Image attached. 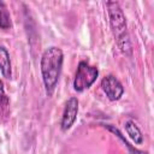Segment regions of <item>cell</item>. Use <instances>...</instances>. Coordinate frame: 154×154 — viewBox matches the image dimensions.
<instances>
[{
  "label": "cell",
  "instance_id": "277c9868",
  "mask_svg": "<svg viewBox=\"0 0 154 154\" xmlns=\"http://www.w3.org/2000/svg\"><path fill=\"white\" fill-rule=\"evenodd\" d=\"M101 88L109 101H117L124 94L123 84L113 75H107L101 79Z\"/></svg>",
  "mask_w": 154,
  "mask_h": 154
},
{
  "label": "cell",
  "instance_id": "52a82bcc",
  "mask_svg": "<svg viewBox=\"0 0 154 154\" xmlns=\"http://www.w3.org/2000/svg\"><path fill=\"white\" fill-rule=\"evenodd\" d=\"M124 128H125V131L126 134L129 135V137L136 143V144H142L143 143V135H142V131L141 129L137 126V124L129 119L124 123Z\"/></svg>",
  "mask_w": 154,
  "mask_h": 154
},
{
  "label": "cell",
  "instance_id": "6da1fadb",
  "mask_svg": "<svg viewBox=\"0 0 154 154\" xmlns=\"http://www.w3.org/2000/svg\"><path fill=\"white\" fill-rule=\"evenodd\" d=\"M64 63V53L57 46L46 48L41 55L40 69L43 85L48 96H51L58 84Z\"/></svg>",
  "mask_w": 154,
  "mask_h": 154
},
{
  "label": "cell",
  "instance_id": "30bf717a",
  "mask_svg": "<svg viewBox=\"0 0 154 154\" xmlns=\"http://www.w3.org/2000/svg\"><path fill=\"white\" fill-rule=\"evenodd\" d=\"M8 107H10V97L5 93L4 82L0 81V114L6 116L8 113Z\"/></svg>",
  "mask_w": 154,
  "mask_h": 154
},
{
  "label": "cell",
  "instance_id": "9c48e42d",
  "mask_svg": "<svg viewBox=\"0 0 154 154\" xmlns=\"http://www.w3.org/2000/svg\"><path fill=\"white\" fill-rule=\"evenodd\" d=\"M12 25L11 23V17L7 10V6L4 1H0V29L7 30Z\"/></svg>",
  "mask_w": 154,
  "mask_h": 154
},
{
  "label": "cell",
  "instance_id": "ba28073f",
  "mask_svg": "<svg viewBox=\"0 0 154 154\" xmlns=\"http://www.w3.org/2000/svg\"><path fill=\"white\" fill-rule=\"evenodd\" d=\"M103 128H106L108 131H111L112 134H114L123 143H124V146L129 149V153L130 154H148L147 152H143V150H140V149H137V148H135V147H132L129 142H128V140L123 136V134L119 131V129L118 128H116L114 125H111V124H103Z\"/></svg>",
  "mask_w": 154,
  "mask_h": 154
},
{
  "label": "cell",
  "instance_id": "7a4b0ae2",
  "mask_svg": "<svg viewBox=\"0 0 154 154\" xmlns=\"http://www.w3.org/2000/svg\"><path fill=\"white\" fill-rule=\"evenodd\" d=\"M108 18H109V25L112 29V32L117 40V45L119 49L126 54H131V43L129 40L128 30H126V18L125 14L120 7V5L117 1H108L106 4Z\"/></svg>",
  "mask_w": 154,
  "mask_h": 154
},
{
  "label": "cell",
  "instance_id": "5b68a950",
  "mask_svg": "<svg viewBox=\"0 0 154 154\" xmlns=\"http://www.w3.org/2000/svg\"><path fill=\"white\" fill-rule=\"evenodd\" d=\"M78 100L77 97H70L64 107V112L60 120V129L63 131H67L75 124L78 116Z\"/></svg>",
  "mask_w": 154,
  "mask_h": 154
},
{
  "label": "cell",
  "instance_id": "8992f818",
  "mask_svg": "<svg viewBox=\"0 0 154 154\" xmlns=\"http://www.w3.org/2000/svg\"><path fill=\"white\" fill-rule=\"evenodd\" d=\"M0 72L5 78L10 79L12 77V65H11L10 53L4 46H0Z\"/></svg>",
  "mask_w": 154,
  "mask_h": 154
},
{
  "label": "cell",
  "instance_id": "3957f363",
  "mask_svg": "<svg viewBox=\"0 0 154 154\" xmlns=\"http://www.w3.org/2000/svg\"><path fill=\"white\" fill-rule=\"evenodd\" d=\"M97 76H99L97 67L89 65L84 60L79 61L77 70H76L75 78H73V89L78 93L84 91L85 89H88L93 85V83L96 81Z\"/></svg>",
  "mask_w": 154,
  "mask_h": 154
}]
</instances>
